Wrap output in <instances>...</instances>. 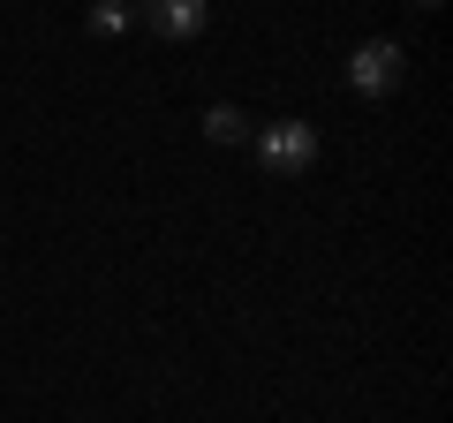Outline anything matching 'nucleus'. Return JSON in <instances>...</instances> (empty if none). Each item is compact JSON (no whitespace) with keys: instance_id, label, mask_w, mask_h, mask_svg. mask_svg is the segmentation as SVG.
Masks as SVG:
<instances>
[{"instance_id":"obj_2","label":"nucleus","mask_w":453,"mask_h":423,"mask_svg":"<svg viewBox=\"0 0 453 423\" xmlns=\"http://www.w3.org/2000/svg\"><path fill=\"white\" fill-rule=\"evenodd\" d=\"M401 83H408V46L371 38V46L348 53V91H356V98H393Z\"/></svg>"},{"instance_id":"obj_3","label":"nucleus","mask_w":453,"mask_h":423,"mask_svg":"<svg viewBox=\"0 0 453 423\" xmlns=\"http://www.w3.org/2000/svg\"><path fill=\"white\" fill-rule=\"evenodd\" d=\"M136 23H144V31H159V38H196V31L211 23V8H204V0H151Z\"/></svg>"},{"instance_id":"obj_1","label":"nucleus","mask_w":453,"mask_h":423,"mask_svg":"<svg viewBox=\"0 0 453 423\" xmlns=\"http://www.w3.org/2000/svg\"><path fill=\"white\" fill-rule=\"evenodd\" d=\"M250 144H257V166H265L273 181H295V174H310V166H318V129H310V121H295V114L265 121Z\"/></svg>"},{"instance_id":"obj_4","label":"nucleus","mask_w":453,"mask_h":423,"mask_svg":"<svg viewBox=\"0 0 453 423\" xmlns=\"http://www.w3.org/2000/svg\"><path fill=\"white\" fill-rule=\"evenodd\" d=\"M204 136H211V144H250V114H234V106H211V114H204Z\"/></svg>"}]
</instances>
